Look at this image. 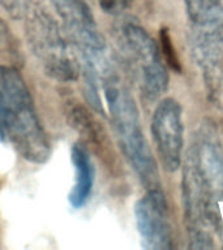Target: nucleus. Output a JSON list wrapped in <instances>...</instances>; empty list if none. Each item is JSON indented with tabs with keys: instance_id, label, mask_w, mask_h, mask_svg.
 <instances>
[{
	"instance_id": "obj_1",
	"label": "nucleus",
	"mask_w": 223,
	"mask_h": 250,
	"mask_svg": "<svg viewBox=\"0 0 223 250\" xmlns=\"http://www.w3.org/2000/svg\"><path fill=\"white\" fill-rule=\"evenodd\" d=\"M181 195L192 248H211V232L223 207V146L211 121H203L188 151Z\"/></svg>"
},
{
	"instance_id": "obj_2",
	"label": "nucleus",
	"mask_w": 223,
	"mask_h": 250,
	"mask_svg": "<svg viewBox=\"0 0 223 250\" xmlns=\"http://www.w3.org/2000/svg\"><path fill=\"white\" fill-rule=\"evenodd\" d=\"M98 77L123 155L146 189L160 188L158 166L141 128L134 98L110 60L99 68Z\"/></svg>"
},
{
	"instance_id": "obj_3",
	"label": "nucleus",
	"mask_w": 223,
	"mask_h": 250,
	"mask_svg": "<svg viewBox=\"0 0 223 250\" xmlns=\"http://www.w3.org/2000/svg\"><path fill=\"white\" fill-rule=\"evenodd\" d=\"M0 124L23 159L37 164L48 160L50 141L26 82L19 70L8 65H0Z\"/></svg>"
},
{
	"instance_id": "obj_4",
	"label": "nucleus",
	"mask_w": 223,
	"mask_h": 250,
	"mask_svg": "<svg viewBox=\"0 0 223 250\" xmlns=\"http://www.w3.org/2000/svg\"><path fill=\"white\" fill-rule=\"evenodd\" d=\"M22 20L29 48L45 73L59 82L76 81L81 73L80 58L47 8L33 0Z\"/></svg>"
},
{
	"instance_id": "obj_5",
	"label": "nucleus",
	"mask_w": 223,
	"mask_h": 250,
	"mask_svg": "<svg viewBox=\"0 0 223 250\" xmlns=\"http://www.w3.org/2000/svg\"><path fill=\"white\" fill-rule=\"evenodd\" d=\"M117 46L141 93L153 101L168 87L167 68L156 41L134 20H125L117 27Z\"/></svg>"
},
{
	"instance_id": "obj_6",
	"label": "nucleus",
	"mask_w": 223,
	"mask_h": 250,
	"mask_svg": "<svg viewBox=\"0 0 223 250\" xmlns=\"http://www.w3.org/2000/svg\"><path fill=\"white\" fill-rule=\"evenodd\" d=\"M82 64H95L107 56L106 39L85 0H51ZM80 60V62H81Z\"/></svg>"
},
{
	"instance_id": "obj_7",
	"label": "nucleus",
	"mask_w": 223,
	"mask_h": 250,
	"mask_svg": "<svg viewBox=\"0 0 223 250\" xmlns=\"http://www.w3.org/2000/svg\"><path fill=\"white\" fill-rule=\"evenodd\" d=\"M191 51L202 76L207 97L213 104L223 109V26H193Z\"/></svg>"
},
{
	"instance_id": "obj_8",
	"label": "nucleus",
	"mask_w": 223,
	"mask_h": 250,
	"mask_svg": "<svg viewBox=\"0 0 223 250\" xmlns=\"http://www.w3.org/2000/svg\"><path fill=\"white\" fill-rule=\"evenodd\" d=\"M153 140L160 163L167 172L181 166L184 146V124L181 105L174 98H164L156 104L152 117Z\"/></svg>"
},
{
	"instance_id": "obj_9",
	"label": "nucleus",
	"mask_w": 223,
	"mask_h": 250,
	"mask_svg": "<svg viewBox=\"0 0 223 250\" xmlns=\"http://www.w3.org/2000/svg\"><path fill=\"white\" fill-rule=\"evenodd\" d=\"M134 216L144 248L152 250L171 249V218L167 199L160 188L148 189L137 201Z\"/></svg>"
},
{
	"instance_id": "obj_10",
	"label": "nucleus",
	"mask_w": 223,
	"mask_h": 250,
	"mask_svg": "<svg viewBox=\"0 0 223 250\" xmlns=\"http://www.w3.org/2000/svg\"><path fill=\"white\" fill-rule=\"evenodd\" d=\"M70 159L74 168V185L68 195L70 206L81 208L89 199L94 185V167L85 145L74 144L70 150Z\"/></svg>"
},
{
	"instance_id": "obj_11",
	"label": "nucleus",
	"mask_w": 223,
	"mask_h": 250,
	"mask_svg": "<svg viewBox=\"0 0 223 250\" xmlns=\"http://www.w3.org/2000/svg\"><path fill=\"white\" fill-rule=\"evenodd\" d=\"M184 4L193 26H223V0H184Z\"/></svg>"
},
{
	"instance_id": "obj_12",
	"label": "nucleus",
	"mask_w": 223,
	"mask_h": 250,
	"mask_svg": "<svg viewBox=\"0 0 223 250\" xmlns=\"http://www.w3.org/2000/svg\"><path fill=\"white\" fill-rule=\"evenodd\" d=\"M159 42H160V54L163 56L164 62H167L168 66L176 73H181V64L176 54L175 46L172 43V38L170 31L166 27H162L159 30Z\"/></svg>"
},
{
	"instance_id": "obj_13",
	"label": "nucleus",
	"mask_w": 223,
	"mask_h": 250,
	"mask_svg": "<svg viewBox=\"0 0 223 250\" xmlns=\"http://www.w3.org/2000/svg\"><path fill=\"white\" fill-rule=\"evenodd\" d=\"M33 0H0L3 9L15 20H22Z\"/></svg>"
},
{
	"instance_id": "obj_14",
	"label": "nucleus",
	"mask_w": 223,
	"mask_h": 250,
	"mask_svg": "<svg viewBox=\"0 0 223 250\" xmlns=\"http://www.w3.org/2000/svg\"><path fill=\"white\" fill-rule=\"evenodd\" d=\"M99 7L105 13L117 16L132 5L133 0H97Z\"/></svg>"
},
{
	"instance_id": "obj_15",
	"label": "nucleus",
	"mask_w": 223,
	"mask_h": 250,
	"mask_svg": "<svg viewBox=\"0 0 223 250\" xmlns=\"http://www.w3.org/2000/svg\"><path fill=\"white\" fill-rule=\"evenodd\" d=\"M9 38H11V34H9V29H8L7 23L0 19V47L1 48L9 46V42H11Z\"/></svg>"
},
{
	"instance_id": "obj_16",
	"label": "nucleus",
	"mask_w": 223,
	"mask_h": 250,
	"mask_svg": "<svg viewBox=\"0 0 223 250\" xmlns=\"http://www.w3.org/2000/svg\"><path fill=\"white\" fill-rule=\"evenodd\" d=\"M4 140H5V133H4V129L3 126H1V124H0V141Z\"/></svg>"
}]
</instances>
